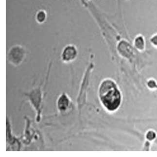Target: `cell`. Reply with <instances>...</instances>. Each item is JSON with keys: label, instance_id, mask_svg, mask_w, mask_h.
Instances as JSON below:
<instances>
[{"label": "cell", "instance_id": "obj_1", "mask_svg": "<svg viewBox=\"0 0 157 157\" xmlns=\"http://www.w3.org/2000/svg\"><path fill=\"white\" fill-rule=\"evenodd\" d=\"M99 96L103 105L109 111L118 109L122 103L121 92L115 82L110 79L102 81L99 89Z\"/></svg>", "mask_w": 157, "mask_h": 157}, {"label": "cell", "instance_id": "obj_2", "mask_svg": "<svg viewBox=\"0 0 157 157\" xmlns=\"http://www.w3.org/2000/svg\"><path fill=\"white\" fill-rule=\"evenodd\" d=\"M25 55V48L21 45H15L11 48L8 54V59L11 63L19 64Z\"/></svg>", "mask_w": 157, "mask_h": 157}, {"label": "cell", "instance_id": "obj_3", "mask_svg": "<svg viewBox=\"0 0 157 157\" xmlns=\"http://www.w3.org/2000/svg\"><path fill=\"white\" fill-rule=\"evenodd\" d=\"M78 55V50L74 45L69 44L65 46L61 55L62 59L68 62L75 59Z\"/></svg>", "mask_w": 157, "mask_h": 157}, {"label": "cell", "instance_id": "obj_4", "mask_svg": "<svg viewBox=\"0 0 157 157\" xmlns=\"http://www.w3.org/2000/svg\"><path fill=\"white\" fill-rule=\"evenodd\" d=\"M47 18V12L44 10H39L36 14V21L39 24H44L46 21Z\"/></svg>", "mask_w": 157, "mask_h": 157}, {"label": "cell", "instance_id": "obj_5", "mask_svg": "<svg viewBox=\"0 0 157 157\" xmlns=\"http://www.w3.org/2000/svg\"><path fill=\"white\" fill-rule=\"evenodd\" d=\"M69 104V100L67 96L63 94H62L58 101V105L59 109L61 110H65L67 109V107Z\"/></svg>", "mask_w": 157, "mask_h": 157}, {"label": "cell", "instance_id": "obj_6", "mask_svg": "<svg viewBox=\"0 0 157 157\" xmlns=\"http://www.w3.org/2000/svg\"><path fill=\"white\" fill-rule=\"evenodd\" d=\"M134 46L139 50H143L145 48V42L144 36L141 35L137 36L134 39Z\"/></svg>", "mask_w": 157, "mask_h": 157}, {"label": "cell", "instance_id": "obj_7", "mask_svg": "<svg viewBox=\"0 0 157 157\" xmlns=\"http://www.w3.org/2000/svg\"><path fill=\"white\" fill-rule=\"evenodd\" d=\"M156 135L154 131H149L147 134V138L149 140H153L156 137Z\"/></svg>", "mask_w": 157, "mask_h": 157}, {"label": "cell", "instance_id": "obj_8", "mask_svg": "<svg viewBox=\"0 0 157 157\" xmlns=\"http://www.w3.org/2000/svg\"><path fill=\"white\" fill-rule=\"evenodd\" d=\"M150 41L153 46L157 47V34H154L151 36Z\"/></svg>", "mask_w": 157, "mask_h": 157}]
</instances>
